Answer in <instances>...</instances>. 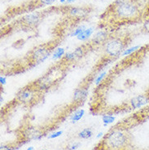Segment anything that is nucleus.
<instances>
[{"label":"nucleus","mask_w":149,"mask_h":150,"mask_svg":"<svg viewBox=\"0 0 149 150\" xmlns=\"http://www.w3.org/2000/svg\"><path fill=\"white\" fill-rule=\"evenodd\" d=\"M113 8L114 14L121 21H135L143 16V10L134 0H117Z\"/></svg>","instance_id":"obj_1"},{"label":"nucleus","mask_w":149,"mask_h":150,"mask_svg":"<svg viewBox=\"0 0 149 150\" xmlns=\"http://www.w3.org/2000/svg\"><path fill=\"white\" fill-rule=\"evenodd\" d=\"M127 135L120 130H115L105 136V146L111 150H120L126 144Z\"/></svg>","instance_id":"obj_2"},{"label":"nucleus","mask_w":149,"mask_h":150,"mask_svg":"<svg viewBox=\"0 0 149 150\" xmlns=\"http://www.w3.org/2000/svg\"><path fill=\"white\" fill-rule=\"evenodd\" d=\"M125 46L126 42L122 39L118 38H112L105 43V52L110 57H117L122 54Z\"/></svg>","instance_id":"obj_3"},{"label":"nucleus","mask_w":149,"mask_h":150,"mask_svg":"<svg viewBox=\"0 0 149 150\" xmlns=\"http://www.w3.org/2000/svg\"><path fill=\"white\" fill-rule=\"evenodd\" d=\"M51 55V49L46 46H41L34 49L30 54V58L34 64H40L44 62Z\"/></svg>","instance_id":"obj_4"},{"label":"nucleus","mask_w":149,"mask_h":150,"mask_svg":"<svg viewBox=\"0 0 149 150\" xmlns=\"http://www.w3.org/2000/svg\"><path fill=\"white\" fill-rule=\"evenodd\" d=\"M149 103V95L148 94H142L138 95L135 97L132 98L130 100V105L132 109H136L142 108L147 104Z\"/></svg>","instance_id":"obj_5"},{"label":"nucleus","mask_w":149,"mask_h":150,"mask_svg":"<svg viewBox=\"0 0 149 150\" xmlns=\"http://www.w3.org/2000/svg\"><path fill=\"white\" fill-rule=\"evenodd\" d=\"M23 136L26 140H39L42 138V133L35 127H30L23 131Z\"/></svg>","instance_id":"obj_6"},{"label":"nucleus","mask_w":149,"mask_h":150,"mask_svg":"<svg viewBox=\"0 0 149 150\" xmlns=\"http://www.w3.org/2000/svg\"><path fill=\"white\" fill-rule=\"evenodd\" d=\"M34 97V92L31 88H25L17 94V100L22 103H29Z\"/></svg>","instance_id":"obj_7"},{"label":"nucleus","mask_w":149,"mask_h":150,"mask_svg":"<svg viewBox=\"0 0 149 150\" xmlns=\"http://www.w3.org/2000/svg\"><path fill=\"white\" fill-rule=\"evenodd\" d=\"M84 54V51L82 47H78V48H76L73 52H70L66 53L64 56V60H66L68 62L71 61H73L81 58Z\"/></svg>","instance_id":"obj_8"},{"label":"nucleus","mask_w":149,"mask_h":150,"mask_svg":"<svg viewBox=\"0 0 149 150\" xmlns=\"http://www.w3.org/2000/svg\"><path fill=\"white\" fill-rule=\"evenodd\" d=\"M40 18H41V16H40V15L37 12H36V13H31V14L25 16L23 18V21L27 25L32 26V25H37L38 21H40Z\"/></svg>","instance_id":"obj_9"},{"label":"nucleus","mask_w":149,"mask_h":150,"mask_svg":"<svg viewBox=\"0 0 149 150\" xmlns=\"http://www.w3.org/2000/svg\"><path fill=\"white\" fill-rule=\"evenodd\" d=\"M87 95H88V91H87V89L83 88V87L77 88L75 90L74 93H73V101H83L84 100L86 99Z\"/></svg>","instance_id":"obj_10"},{"label":"nucleus","mask_w":149,"mask_h":150,"mask_svg":"<svg viewBox=\"0 0 149 150\" xmlns=\"http://www.w3.org/2000/svg\"><path fill=\"white\" fill-rule=\"evenodd\" d=\"M52 84V81L49 79L48 76H45L37 82V86L40 90H46Z\"/></svg>","instance_id":"obj_11"},{"label":"nucleus","mask_w":149,"mask_h":150,"mask_svg":"<svg viewBox=\"0 0 149 150\" xmlns=\"http://www.w3.org/2000/svg\"><path fill=\"white\" fill-rule=\"evenodd\" d=\"M94 33V29L93 28H88V29H86L82 31L81 34H79L78 36L77 37V38L80 40V41H86L89 38L91 34Z\"/></svg>","instance_id":"obj_12"},{"label":"nucleus","mask_w":149,"mask_h":150,"mask_svg":"<svg viewBox=\"0 0 149 150\" xmlns=\"http://www.w3.org/2000/svg\"><path fill=\"white\" fill-rule=\"evenodd\" d=\"M107 36L108 34L105 31H99L98 33L95 34V35L94 36L93 38V42L94 43H100V42H105L106 39H107Z\"/></svg>","instance_id":"obj_13"},{"label":"nucleus","mask_w":149,"mask_h":150,"mask_svg":"<svg viewBox=\"0 0 149 150\" xmlns=\"http://www.w3.org/2000/svg\"><path fill=\"white\" fill-rule=\"evenodd\" d=\"M85 115V110L84 109H78L77 111H75L72 115L70 116V120L72 122H77L79 120H81L83 116Z\"/></svg>","instance_id":"obj_14"},{"label":"nucleus","mask_w":149,"mask_h":150,"mask_svg":"<svg viewBox=\"0 0 149 150\" xmlns=\"http://www.w3.org/2000/svg\"><path fill=\"white\" fill-rule=\"evenodd\" d=\"M93 135V131L90 128H85L82 131H80L78 134V136L81 139H90Z\"/></svg>","instance_id":"obj_15"},{"label":"nucleus","mask_w":149,"mask_h":150,"mask_svg":"<svg viewBox=\"0 0 149 150\" xmlns=\"http://www.w3.org/2000/svg\"><path fill=\"white\" fill-rule=\"evenodd\" d=\"M65 55V50L63 47H58L56 49V51L54 52L52 55L53 60H60L61 58H63Z\"/></svg>","instance_id":"obj_16"},{"label":"nucleus","mask_w":149,"mask_h":150,"mask_svg":"<svg viewBox=\"0 0 149 150\" xmlns=\"http://www.w3.org/2000/svg\"><path fill=\"white\" fill-rule=\"evenodd\" d=\"M139 49H141V47H139V46H134V47H130V48L125 49V50L123 51L121 56H130V55H131V54L136 52L138 51Z\"/></svg>","instance_id":"obj_17"},{"label":"nucleus","mask_w":149,"mask_h":150,"mask_svg":"<svg viewBox=\"0 0 149 150\" xmlns=\"http://www.w3.org/2000/svg\"><path fill=\"white\" fill-rule=\"evenodd\" d=\"M102 121L104 122V125L107 126L108 124H111L112 122H114L115 117L112 116V115H110V114H105V115L102 117Z\"/></svg>","instance_id":"obj_18"},{"label":"nucleus","mask_w":149,"mask_h":150,"mask_svg":"<svg viewBox=\"0 0 149 150\" xmlns=\"http://www.w3.org/2000/svg\"><path fill=\"white\" fill-rule=\"evenodd\" d=\"M107 75V72H102L100 74L98 75V77H97L95 80V85H100L101 83H102V81L104 80V79L105 78V76Z\"/></svg>","instance_id":"obj_19"},{"label":"nucleus","mask_w":149,"mask_h":150,"mask_svg":"<svg viewBox=\"0 0 149 150\" xmlns=\"http://www.w3.org/2000/svg\"><path fill=\"white\" fill-rule=\"evenodd\" d=\"M84 30H86L84 26H82V27H80V28H78V29H76V30H73V31L71 33L70 35L72 36V37H74V36L78 37L79 34H81V33H82V31H83Z\"/></svg>","instance_id":"obj_20"},{"label":"nucleus","mask_w":149,"mask_h":150,"mask_svg":"<svg viewBox=\"0 0 149 150\" xmlns=\"http://www.w3.org/2000/svg\"><path fill=\"white\" fill-rule=\"evenodd\" d=\"M62 134H63V131H56V132H53V133H52L51 135H49L48 139H56V138H58L59 136H60Z\"/></svg>","instance_id":"obj_21"},{"label":"nucleus","mask_w":149,"mask_h":150,"mask_svg":"<svg viewBox=\"0 0 149 150\" xmlns=\"http://www.w3.org/2000/svg\"><path fill=\"white\" fill-rule=\"evenodd\" d=\"M82 9H79V8H73L70 11V13L72 16H78L81 12H82Z\"/></svg>","instance_id":"obj_22"},{"label":"nucleus","mask_w":149,"mask_h":150,"mask_svg":"<svg viewBox=\"0 0 149 150\" xmlns=\"http://www.w3.org/2000/svg\"><path fill=\"white\" fill-rule=\"evenodd\" d=\"M80 144H81L80 143H73V144H72L70 145L67 146V149L68 150H75L77 149H78Z\"/></svg>","instance_id":"obj_23"},{"label":"nucleus","mask_w":149,"mask_h":150,"mask_svg":"<svg viewBox=\"0 0 149 150\" xmlns=\"http://www.w3.org/2000/svg\"><path fill=\"white\" fill-rule=\"evenodd\" d=\"M40 3L42 4H46V5H50V4H52L56 0H39Z\"/></svg>","instance_id":"obj_24"},{"label":"nucleus","mask_w":149,"mask_h":150,"mask_svg":"<svg viewBox=\"0 0 149 150\" xmlns=\"http://www.w3.org/2000/svg\"><path fill=\"white\" fill-rule=\"evenodd\" d=\"M15 149L14 148L10 146H7V145H2L0 147V150H13Z\"/></svg>","instance_id":"obj_25"},{"label":"nucleus","mask_w":149,"mask_h":150,"mask_svg":"<svg viewBox=\"0 0 149 150\" xmlns=\"http://www.w3.org/2000/svg\"><path fill=\"white\" fill-rule=\"evenodd\" d=\"M6 82H7L6 77L1 76V77H0V84H1V85H4V84H6Z\"/></svg>","instance_id":"obj_26"},{"label":"nucleus","mask_w":149,"mask_h":150,"mask_svg":"<svg viewBox=\"0 0 149 150\" xmlns=\"http://www.w3.org/2000/svg\"><path fill=\"white\" fill-rule=\"evenodd\" d=\"M76 0H60V3L61 4H64V3H73Z\"/></svg>","instance_id":"obj_27"},{"label":"nucleus","mask_w":149,"mask_h":150,"mask_svg":"<svg viewBox=\"0 0 149 150\" xmlns=\"http://www.w3.org/2000/svg\"><path fill=\"white\" fill-rule=\"evenodd\" d=\"M103 135H104V133H103V132H100V133H98V135H96V138L97 139H100V138H101Z\"/></svg>","instance_id":"obj_28"},{"label":"nucleus","mask_w":149,"mask_h":150,"mask_svg":"<svg viewBox=\"0 0 149 150\" xmlns=\"http://www.w3.org/2000/svg\"><path fill=\"white\" fill-rule=\"evenodd\" d=\"M26 150H34V147H32V146L28 147Z\"/></svg>","instance_id":"obj_29"},{"label":"nucleus","mask_w":149,"mask_h":150,"mask_svg":"<svg viewBox=\"0 0 149 150\" xmlns=\"http://www.w3.org/2000/svg\"><path fill=\"white\" fill-rule=\"evenodd\" d=\"M3 101H4V98L1 96V103H2V102H3Z\"/></svg>","instance_id":"obj_30"},{"label":"nucleus","mask_w":149,"mask_h":150,"mask_svg":"<svg viewBox=\"0 0 149 150\" xmlns=\"http://www.w3.org/2000/svg\"><path fill=\"white\" fill-rule=\"evenodd\" d=\"M41 150H47V149H41Z\"/></svg>","instance_id":"obj_31"},{"label":"nucleus","mask_w":149,"mask_h":150,"mask_svg":"<svg viewBox=\"0 0 149 150\" xmlns=\"http://www.w3.org/2000/svg\"><path fill=\"white\" fill-rule=\"evenodd\" d=\"M13 150H16V149H13Z\"/></svg>","instance_id":"obj_32"}]
</instances>
